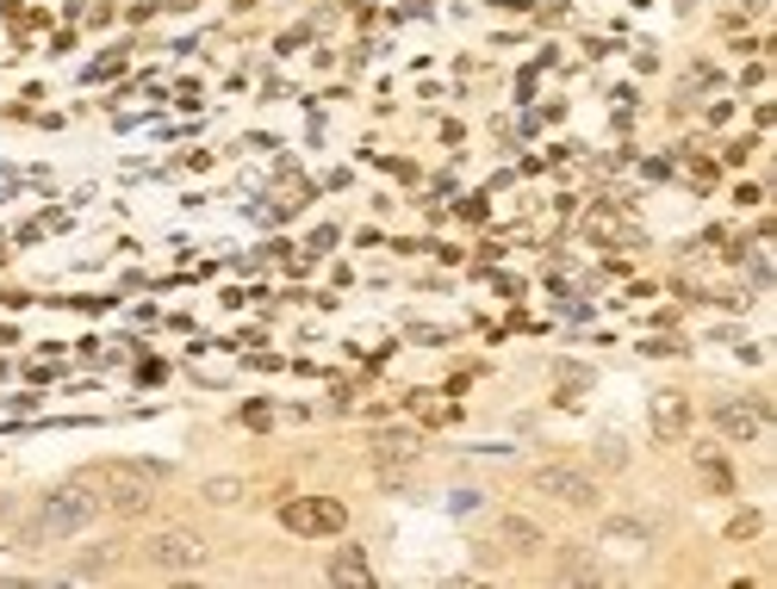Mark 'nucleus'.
I'll return each instance as SVG.
<instances>
[{
  "label": "nucleus",
  "mask_w": 777,
  "mask_h": 589,
  "mask_svg": "<svg viewBox=\"0 0 777 589\" xmlns=\"http://www.w3.org/2000/svg\"><path fill=\"white\" fill-rule=\"evenodd\" d=\"M330 583H374V565H367L361 546H336L330 552Z\"/></svg>",
  "instance_id": "obj_11"
},
{
  "label": "nucleus",
  "mask_w": 777,
  "mask_h": 589,
  "mask_svg": "<svg viewBox=\"0 0 777 589\" xmlns=\"http://www.w3.org/2000/svg\"><path fill=\"white\" fill-rule=\"evenodd\" d=\"M237 490H243L237 478H212L206 484V503H237Z\"/></svg>",
  "instance_id": "obj_14"
},
{
  "label": "nucleus",
  "mask_w": 777,
  "mask_h": 589,
  "mask_svg": "<svg viewBox=\"0 0 777 589\" xmlns=\"http://www.w3.org/2000/svg\"><path fill=\"white\" fill-rule=\"evenodd\" d=\"M75 484H88L100 515H143L156 503V490L168 484V472L150 459H100V465H81Z\"/></svg>",
  "instance_id": "obj_1"
},
{
  "label": "nucleus",
  "mask_w": 777,
  "mask_h": 589,
  "mask_svg": "<svg viewBox=\"0 0 777 589\" xmlns=\"http://www.w3.org/2000/svg\"><path fill=\"white\" fill-rule=\"evenodd\" d=\"M548 552V534H541L529 515H498L492 540H485V565H504V558H535Z\"/></svg>",
  "instance_id": "obj_6"
},
{
  "label": "nucleus",
  "mask_w": 777,
  "mask_h": 589,
  "mask_svg": "<svg viewBox=\"0 0 777 589\" xmlns=\"http://www.w3.org/2000/svg\"><path fill=\"white\" fill-rule=\"evenodd\" d=\"M728 534H734V540H753V534H759V515H734Z\"/></svg>",
  "instance_id": "obj_15"
},
{
  "label": "nucleus",
  "mask_w": 777,
  "mask_h": 589,
  "mask_svg": "<svg viewBox=\"0 0 777 589\" xmlns=\"http://www.w3.org/2000/svg\"><path fill=\"white\" fill-rule=\"evenodd\" d=\"M280 527L286 534H305V540L343 534L349 527V503L343 496H293V503H280Z\"/></svg>",
  "instance_id": "obj_5"
},
{
  "label": "nucleus",
  "mask_w": 777,
  "mask_h": 589,
  "mask_svg": "<svg viewBox=\"0 0 777 589\" xmlns=\"http://www.w3.org/2000/svg\"><path fill=\"white\" fill-rule=\"evenodd\" d=\"M100 515V503L88 496V484H57L50 496H38V509L19 521V534H13V546L19 552H44V546H57V540H75L81 527Z\"/></svg>",
  "instance_id": "obj_2"
},
{
  "label": "nucleus",
  "mask_w": 777,
  "mask_h": 589,
  "mask_svg": "<svg viewBox=\"0 0 777 589\" xmlns=\"http://www.w3.org/2000/svg\"><path fill=\"white\" fill-rule=\"evenodd\" d=\"M143 558V571H156V577H181V571H200L212 558L206 534H193V527H162V534H150V540L137 546Z\"/></svg>",
  "instance_id": "obj_3"
},
{
  "label": "nucleus",
  "mask_w": 777,
  "mask_h": 589,
  "mask_svg": "<svg viewBox=\"0 0 777 589\" xmlns=\"http://www.w3.org/2000/svg\"><path fill=\"white\" fill-rule=\"evenodd\" d=\"M603 577L610 571H603L585 546H560L554 552V583H603Z\"/></svg>",
  "instance_id": "obj_8"
},
{
  "label": "nucleus",
  "mask_w": 777,
  "mask_h": 589,
  "mask_svg": "<svg viewBox=\"0 0 777 589\" xmlns=\"http://www.w3.org/2000/svg\"><path fill=\"white\" fill-rule=\"evenodd\" d=\"M603 540H610V546H647L653 540V521H647V515H610V521H603Z\"/></svg>",
  "instance_id": "obj_12"
},
{
  "label": "nucleus",
  "mask_w": 777,
  "mask_h": 589,
  "mask_svg": "<svg viewBox=\"0 0 777 589\" xmlns=\"http://www.w3.org/2000/svg\"><path fill=\"white\" fill-rule=\"evenodd\" d=\"M597 459L603 465H622V441H597Z\"/></svg>",
  "instance_id": "obj_16"
},
{
  "label": "nucleus",
  "mask_w": 777,
  "mask_h": 589,
  "mask_svg": "<svg viewBox=\"0 0 777 589\" xmlns=\"http://www.w3.org/2000/svg\"><path fill=\"white\" fill-rule=\"evenodd\" d=\"M112 571H119V546H100V552L63 565V571H57V583H94V577H112Z\"/></svg>",
  "instance_id": "obj_10"
},
{
  "label": "nucleus",
  "mask_w": 777,
  "mask_h": 589,
  "mask_svg": "<svg viewBox=\"0 0 777 589\" xmlns=\"http://www.w3.org/2000/svg\"><path fill=\"white\" fill-rule=\"evenodd\" d=\"M529 490L554 496V503H566V509H597L603 503L597 478H591L585 465H566V459H541L535 472H529Z\"/></svg>",
  "instance_id": "obj_4"
},
{
  "label": "nucleus",
  "mask_w": 777,
  "mask_h": 589,
  "mask_svg": "<svg viewBox=\"0 0 777 589\" xmlns=\"http://www.w3.org/2000/svg\"><path fill=\"white\" fill-rule=\"evenodd\" d=\"M684 428H691V403L678 391H653V434L660 441H678Z\"/></svg>",
  "instance_id": "obj_9"
},
{
  "label": "nucleus",
  "mask_w": 777,
  "mask_h": 589,
  "mask_svg": "<svg viewBox=\"0 0 777 589\" xmlns=\"http://www.w3.org/2000/svg\"><path fill=\"white\" fill-rule=\"evenodd\" d=\"M709 422L728 434V441H740V447L765 434V410H759V403H746V397H722V403L709 410Z\"/></svg>",
  "instance_id": "obj_7"
},
{
  "label": "nucleus",
  "mask_w": 777,
  "mask_h": 589,
  "mask_svg": "<svg viewBox=\"0 0 777 589\" xmlns=\"http://www.w3.org/2000/svg\"><path fill=\"white\" fill-rule=\"evenodd\" d=\"M697 472H703V484H709V490H722V496L734 490V472H728V465H722V459H709V453H703V459H697Z\"/></svg>",
  "instance_id": "obj_13"
}]
</instances>
